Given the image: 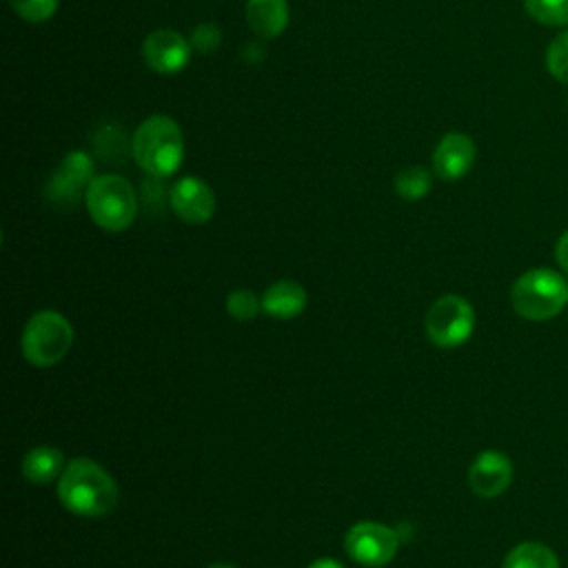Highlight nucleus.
<instances>
[{
  "label": "nucleus",
  "instance_id": "1",
  "mask_svg": "<svg viewBox=\"0 0 568 568\" xmlns=\"http://www.w3.org/2000/svg\"><path fill=\"white\" fill-rule=\"evenodd\" d=\"M58 497L67 510L80 517H102L118 506L120 490L98 462L78 457L64 466L58 479Z\"/></svg>",
  "mask_w": 568,
  "mask_h": 568
},
{
  "label": "nucleus",
  "instance_id": "2",
  "mask_svg": "<svg viewBox=\"0 0 568 568\" xmlns=\"http://www.w3.org/2000/svg\"><path fill=\"white\" fill-rule=\"evenodd\" d=\"M131 151L144 173L169 178L180 169L184 158L182 129L169 115H151L135 129Z\"/></svg>",
  "mask_w": 568,
  "mask_h": 568
},
{
  "label": "nucleus",
  "instance_id": "3",
  "mask_svg": "<svg viewBox=\"0 0 568 568\" xmlns=\"http://www.w3.org/2000/svg\"><path fill=\"white\" fill-rule=\"evenodd\" d=\"M568 304V282L552 268H530L521 273L510 288L513 311L530 322H544Z\"/></svg>",
  "mask_w": 568,
  "mask_h": 568
},
{
  "label": "nucleus",
  "instance_id": "4",
  "mask_svg": "<svg viewBox=\"0 0 568 568\" xmlns=\"http://www.w3.org/2000/svg\"><path fill=\"white\" fill-rule=\"evenodd\" d=\"M84 204L91 220L109 233L129 229L138 213V197L133 186L115 173L95 175L84 191Z\"/></svg>",
  "mask_w": 568,
  "mask_h": 568
},
{
  "label": "nucleus",
  "instance_id": "5",
  "mask_svg": "<svg viewBox=\"0 0 568 568\" xmlns=\"http://www.w3.org/2000/svg\"><path fill=\"white\" fill-rule=\"evenodd\" d=\"M20 346L29 364L38 368L55 366L73 346V326L58 311H38L24 324Z\"/></svg>",
  "mask_w": 568,
  "mask_h": 568
},
{
  "label": "nucleus",
  "instance_id": "6",
  "mask_svg": "<svg viewBox=\"0 0 568 568\" xmlns=\"http://www.w3.org/2000/svg\"><path fill=\"white\" fill-rule=\"evenodd\" d=\"M428 339L439 348L462 346L475 328V311L462 295H442L433 302L424 317Z\"/></svg>",
  "mask_w": 568,
  "mask_h": 568
},
{
  "label": "nucleus",
  "instance_id": "7",
  "mask_svg": "<svg viewBox=\"0 0 568 568\" xmlns=\"http://www.w3.org/2000/svg\"><path fill=\"white\" fill-rule=\"evenodd\" d=\"M399 532L379 521H357L344 537V548L351 559L362 566L379 568L393 561L399 548Z\"/></svg>",
  "mask_w": 568,
  "mask_h": 568
},
{
  "label": "nucleus",
  "instance_id": "8",
  "mask_svg": "<svg viewBox=\"0 0 568 568\" xmlns=\"http://www.w3.org/2000/svg\"><path fill=\"white\" fill-rule=\"evenodd\" d=\"M142 58L155 73H180L191 58V42L173 29H155L142 42Z\"/></svg>",
  "mask_w": 568,
  "mask_h": 568
},
{
  "label": "nucleus",
  "instance_id": "9",
  "mask_svg": "<svg viewBox=\"0 0 568 568\" xmlns=\"http://www.w3.org/2000/svg\"><path fill=\"white\" fill-rule=\"evenodd\" d=\"M169 204L180 220L189 224H204L215 213V193L204 180L186 175L173 184Z\"/></svg>",
  "mask_w": 568,
  "mask_h": 568
},
{
  "label": "nucleus",
  "instance_id": "10",
  "mask_svg": "<svg viewBox=\"0 0 568 568\" xmlns=\"http://www.w3.org/2000/svg\"><path fill=\"white\" fill-rule=\"evenodd\" d=\"M513 481V462L501 450L488 448L481 450L470 468H468V484L470 490L479 497H497L501 495Z\"/></svg>",
  "mask_w": 568,
  "mask_h": 568
},
{
  "label": "nucleus",
  "instance_id": "11",
  "mask_svg": "<svg viewBox=\"0 0 568 568\" xmlns=\"http://www.w3.org/2000/svg\"><path fill=\"white\" fill-rule=\"evenodd\" d=\"M475 155H477V149L473 138L466 133L453 131V133H446L435 146L433 169L442 180L455 182L473 169Z\"/></svg>",
  "mask_w": 568,
  "mask_h": 568
},
{
  "label": "nucleus",
  "instance_id": "12",
  "mask_svg": "<svg viewBox=\"0 0 568 568\" xmlns=\"http://www.w3.org/2000/svg\"><path fill=\"white\" fill-rule=\"evenodd\" d=\"M93 180V162L84 151H71L62 158L49 182V197L55 202H75Z\"/></svg>",
  "mask_w": 568,
  "mask_h": 568
},
{
  "label": "nucleus",
  "instance_id": "13",
  "mask_svg": "<svg viewBox=\"0 0 568 568\" xmlns=\"http://www.w3.org/2000/svg\"><path fill=\"white\" fill-rule=\"evenodd\" d=\"M262 311L275 320L297 317L306 306V291L293 280H277L262 293Z\"/></svg>",
  "mask_w": 568,
  "mask_h": 568
},
{
  "label": "nucleus",
  "instance_id": "14",
  "mask_svg": "<svg viewBox=\"0 0 568 568\" xmlns=\"http://www.w3.org/2000/svg\"><path fill=\"white\" fill-rule=\"evenodd\" d=\"M244 11L246 24L260 38H277L288 24L286 0H248Z\"/></svg>",
  "mask_w": 568,
  "mask_h": 568
},
{
  "label": "nucleus",
  "instance_id": "15",
  "mask_svg": "<svg viewBox=\"0 0 568 568\" xmlns=\"http://www.w3.org/2000/svg\"><path fill=\"white\" fill-rule=\"evenodd\" d=\"M64 455L53 446H36L22 459V475L31 484H49L64 470Z\"/></svg>",
  "mask_w": 568,
  "mask_h": 568
},
{
  "label": "nucleus",
  "instance_id": "16",
  "mask_svg": "<svg viewBox=\"0 0 568 568\" xmlns=\"http://www.w3.org/2000/svg\"><path fill=\"white\" fill-rule=\"evenodd\" d=\"M504 568H561L555 550L541 541H521L504 557Z\"/></svg>",
  "mask_w": 568,
  "mask_h": 568
},
{
  "label": "nucleus",
  "instance_id": "17",
  "mask_svg": "<svg viewBox=\"0 0 568 568\" xmlns=\"http://www.w3.org/2000/svg\"><path fill=\"white\" fill-rule=\"evenodd\" d=\"M395 191L404 200H422L430 191V173L424 166H406L395 175Z\"/></svg>",
  "mask_w": 568,
  "mask_h": 568
},
{
  "label": "nucleus",
  "instance_id": "18",
  "mask_svg": "<svg viewBox=\"0 0 568 568\" xmlns=\"http://www.w3.org/2000/svg\"><path fill=\"white\" fill-rule=\"evenodd\" d=\"M528 16L546 27H568V0H524Z\"/></svg>",
  "mask_w": 568,
  "mask_h": 568
},
{
  "label": "nucleus",
  "instance_id": "19",
  "mask_svg": "<svg viewBox=\"0 0 568 568\" xmlns=\"http://www.w3.org/2000/svg\"><path fill=\"white\" fill-rule=\"evenodd\" d=\"M226 313L240 322H248L253 320L260 311H262V300L255 297L253 291L248 288H237V291H231L226 295Z\"/></svg>",
  "mask_w": 568,
  "mask_h": 568
},
{
  "label": "nucleus",
  "instance_id": "20",
  "mask_svg": "<svg viewBox=\"0 0 568 568\" xmlns=\"http://www.w3.org/2000/svg\"><path fill=\"white\" fill-rule=\"evenodd\" d=\"M546 67L555 80L568 84V31L559 33L550 42V47L546 51Z\"/></svg>",
  "mask_w": 568,
  "mask_h": 568
},
{
  "label": "nucleus",
  "instance_id": "21",
  "mask_svg": "<svg viewBox=\"0 0 568 568\" xmlns=\"http://www.w3.org/2000/svg\"><path fill=\"white\" fill-rule=\"evenodd\" d=\"M9 4L27 22H44L58 9V0H9Z\"/></svg>",
  "mask_w": 568,
  "mask_h": 568
},
{
  "label": "nucleus",
  "instance_id": "22",
  "mask_svg": "<svg viewBox=\"0 0 568 568\" xmlns=\"http://www.w3.org/2000/svg\"><path fill=\"white\" fill-rule=\"evenodd\" d=\"M222 33L215 24H197L191 33V47H195L200 53H211L220 47Z\"/></svg>",
  "mask_w": 568,
  "mask_h": 568
},
{
  "label": "nucleus",
  "instance_id": "23",
  "mask_svg": "<svg viewBox=\"0 0 568 568\" xmlns=\"http://www.w3.org/2000/svg\"><path fill=\"white\" fill-rule=\"evenodd\" d=\"M555 262L559 264V268L564 273H568V229L559 235V240L555 244Z\"/></svg>",
  "mask_w": 568,
  "mask_h": 568
},
{
  "label": "nucleus",
  "instance_id": "24",
  "mask_svg": "<svg viewBox=\"0 0 568 568\" xmlns=\"http://www.w3.org/2000/svg\"><path fill=\"white\" fill-rule=\"evenodd\" d=\"M308 568H344L339 561H335L333 557H322V559H315Z\"/></svg>",
  "mask_w": 568,
  "mask_h": 568
},
{
  "label": "nucleus",
  "instance_id": "25",
  "mask_svg": "<svg viewBox=\"0 0 568 568\" xmlns=\"http://www.w3.org/2000/svg\"><path fill=\"white\" fill-rule=\"evenodd\" d=\"M206 568H235V566L224 564V561H215V564H211V566H206Z\"/></svg>",
  "mask_w": 568,
  "mask_h": 568
}]
</instances>
